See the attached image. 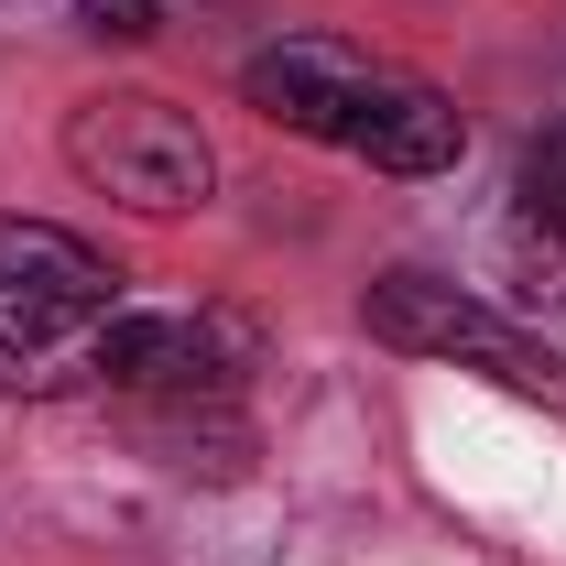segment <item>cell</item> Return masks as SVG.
<instances>
[{
	"instance_id": "6da1fadb",
	"label": "cell",
	"mask_w": 566,
	"mask_h": 566,
	"mask_svg": "<svg viewBox=\"0 0 566 566\" xmlns=\"http://www.w3.org/2000/svg\"><path fill=\"white\" fill-rule=\"evenodd\" d=\"M66 175L132 218H186L218 186V142L197 109H175L153 87H98L66 109Z\"/></svg>"
},
{
	"instance_id": "7a4b0ae2",
	"label": "cell",
	"mask_w": 566,
	"mask_h": 566,
	"mask_svg": "<svg viewBox=\"0 0 566 566\" xmlns=\"http://www.w3.org/2000/svg\"><path fill=\"white\" fill-rule=\"evenodd\" d=\"M359 327L381 338V349L403 359H458V370H480V381H501L512 403H545V415H566V359L534 338V327H512L501 305H480L469 283L447 273H381L370 294H359Z\"/></svg>"
},
{
	"instance_id": "3957f363",
	"label": "cell",
	"mask_w": 566,
	"mask_h": 566,
	"mask_svg": "<svg viewBox=\"0 0 566 566\" xmlns=\"http://www.w3.org/2000/svg\"><path fill=\"white\" fill-rule=\"evenodd\" d=\"M240 98H251L273 132L349 153V142L370 132V109L392 98V66L359 55V44H338V33H283V44H262V55L240 66Z\"/></svg>"
},
{
	"instance_id": "277c9868",
	"label": "cell",
	"mask_w": 566,
	"mask_h": 566,
	"mask_svg": "<svg viewBox=\"0 0 566 566\" xmlns=\"http://www.w3.org/2000/svg\"><path fill=\"white\" fill-rule=\"evenodd\" d=\"M251 370L240 316H132L109 305V392L132 403H229Z\"/></svg>"
},
{
	"instance_id": "5b68a950",
	"label": "cell",
	"mask_w": 566,
	"mask_h": 566,
	"mask_svg": "<svg viewBox=\"0 0 566 566\" xmlns=\"http://www.w3.org/2000/svg\"><path fill=\"white\" fill-rule=\"evenodd\" d=\"M109 392V305H0V403Z\"/></svg>"
},
{
	"instance_id": "8992f818",
	"label": "cell",
	"mask_w": 566,
	"mask_h": 566,
	"mask_svg": "<svg viewBox=\"0 0 566 566\" xmlns=\"http://www.w3.org/2000/svg\"><path fill=\"white\" fill-rule=\"evenodd\" d=\"M120 262L87 240V229H55V218H0V305H120Z\"/></svg>"
},
{
	"instance_id": "52a82bcc",
	"label": "cell",
	"mask_w": 566,
	"mask_h": 566,
	"mask_svg": "<svg viewBox=\"0 0 566 566\" xmlns=\"http://www.w3.org/2000/svg\"><path fill=\"white\" fill-rule=\"evenodd\" d=\"M370 175H447L458 153H469V120H458V98L447 87H424V76H392V98L370 109V132L349 142Z\"/></svg>"
},
{
	"instance_id": "ba28073f",
	"label": "cell",
	"mask_w": 566,
	"mask_h": 566,
	"mask_svg": "<svg viewBox=\"0 0 566 566\" xmlns=\"http://www.w3.org/2000/svg\"><path fill=\"white\" fill-rule=\"evenodd\" d=\"M132 436L164 469H186V480H240V469H251L240 403H132Z\"/></svg>"
},
{
	"instance_id": "9c48e42d",
	"label": "cell",
	"mask_w": 566,
	"mask_h": 566,
	"mask_svg": "<svg viewBox=\"0 0 566 566\" xmlns=\"http://www.w3.org/2000/svg\"><path fill=\"white\" fill-rule=\"evenodd\" d=\"M512 229H523V240H566V132L523 142V175H512Z\"/></svg>"
},
{
	"instance_id": "30bf717a",
	"label": "cell",
	"mask_w": 566,
	"mask_h": 566,
	"mask_svg": "<svg viewBox=\"0 0 566 566\" xmlns=\"http://www.w3.org/2000/svg\"><path fill=\"white\" fill-rule=\"evenodd\" d=\"M76 33H98V44H153V33H164V0H76Z\"/></svg>"
}]
</instances>
